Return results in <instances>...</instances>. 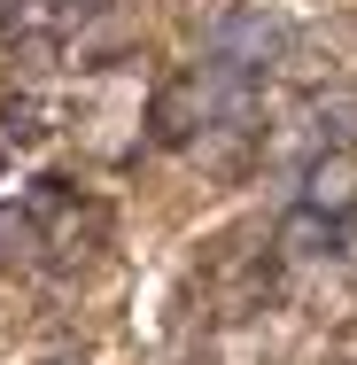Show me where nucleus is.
<instances>
[{"mask_svg": "<svg viewBox=\"0 0 357 365\" xmlns=\"http://www.w3.org/2000/svg\"><path fill=\"white\" fill-rule=\"evenodd\" d=\"M350 249H357V241H350Z\"/></svg>", "mask_w": 357, "mask_h": 365, "instance_id": "nucleus-10", "label": "nucleus"}, {"mask_svg": "<svg viewBox=\"0 0 357 365\" xmlns=\"http://www.w3.org/2000/svg\"><path fill=\"white\" fill-rule=\"evenodd\" d=\"M8 55H16V71H24V78H47V71H55V31H16Z\"/></svg>", "mask_w": 357, "mask_h": 365, "instance_id": "nucleus-5", "label": "nucleus"}, {"mask_svg": "<svg viewBox=\"0 0 357 365\" xmlns=\"http://www.w3.org/2000/svg\"><path fill=\"white\" fill-rule=\"evenodd\" d=\"M47 365H86V358H47Z\"/></svg>", "mask_w": 357, "mask_h": 365, "instance_id": "nucleus-9", "label": "nucleus"}, {"mask_svg": "<svg viewBox=\"0 0 357 365\" xmlns=\"http://www.w3.org/2000/svg\"><path fill=\"white\" fill-rule=\"evenodd\" d=\"M0 264H39V218L31 210H0Z\"/></svg>", "mask_w": 357, "mask_h": 365, "instance_id": "nucleus-4", "label": "nucleus"}, {"mask_svg": "<svg viewBox=\"0 0 357 365\" xmlns=\"http://www.w3.org/2000/svg\"><path fill=\"white\" fill-rule=\"evenodd\" d=\"M303 202L319 210V218H357V148H319L311 163H303Z\"/></svg>", "mask_w": 357, "mask_h": 365, "instance_id": "nucleus-2", "label": "nucleus"}, {"mask_svg": "<svg viewBox=\"0 0 357 365\" xmlns=\"http://www.w3.org/2000/svg\"><path fill=\"white\" fill-rule=\"evenodd\" d=\"M31 133H39V109H16V101H8V109H0V140H31Z\"/></svg>", "mask_w": 357, "mask_h": 365, "instance_id": "nucleus-7", "label": "nucleus"}, {"mask_svg": "<svg viewBox=\"0 0 357 365\" xmlns=\"http://www.w3.org/2000/svg\"><path fill=\"white\" fill-rule=\"evenodd\" d=\"M39 16H55V24H71V16H101L109 0H31Z\"/></svg>", "mask_w": 357, "mask_h": 365, "instance_id": "nucleus-8", "label": "nucleus"}, {"mask_svg": "<svg viewBox=\"0 0 357 365\" xmlns=\"http://www.w3.org/2000/svg\"><path fill=\"white\" fill-rule=\"evenodd\" d=\"M287 55V24L280 16H264V8H241V16H225L210 31V63H225V71L257 78L264 63H280Z\"/></svg>", "mask_w": 357, "mask_h": 365, "instance_id": "nucleus-1", "label": "nucleus"}, {"mask_svg": "<svg viewBox=\"0 0 357 365\" xmlns=\"http://www.w3.org/2000/svg\"><path fill=\"white\" fill-rule=\"evenodd\" d=\"M272 249H280L287 264H311V257H326V249H334V218H319L311 202H295V210L280 218V233H272Z\"/></svg>", "mask_w": 357, "mask_h": 365, "instance_id": "nucleus-3", "label": "nucleus"}, {"mask_svg": "<svg viewBox=\"0 0 357 365\" xmlns=\"http://www.w3.org/2000/svg\"><path fill=\"white\" fill-rule=\"evenodd\" d=\"M311 117H319V133H350V125H357V93H319Z\"/></svg>", "mask_w": 357, "mask_h": 365, "instance_id": "nucleus-6", "label": "nucleus"}]
</instances>
